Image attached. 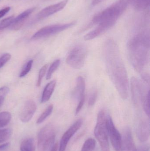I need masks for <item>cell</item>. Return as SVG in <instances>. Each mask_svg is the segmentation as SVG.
I'll use <instances>...</instances> for the list:
<instances>
[{
	"instance_id": "6da1fadb",
	"label": "cell",
	"mask_w": 150,
	"mask_h": 151,
	"mask_svg": "<svg viewBox=\"0 0 150 151\" xmlns=\"http://www.w3.org/2000/svg\"><path fill=\"white\" fill-rule=\"evenodd\" d=\"M103 54L109 77L121 97L127 99L129 93L127 73L118 45L114 41L108 40L105 42Z\"/></svg>"
},
{
	"instance_id": "7a4b0ae2",
	"label": "cell",
	"mask_w": 150,
	"mask_h": 151,
	"mask_svg": "<svg viewBox=\"0 0 150 151\" xmlns=\"http://www.w3.org/2000/svg\"><path fill=\"white\" fill-rule=\"evenodd\" d=\"M127 51L131 64L142 76L149 63L150 35L148 32H141L134 35L128 42Z\"/></svg>"
},
{
	"instance_id": "3957f363",
	"label": "cell",
	"mask_w": 150,
	"mask_h": 151,
	"mask_svg": "<svg viewBox=\"0 0 150 151\" xmlns=\"http://www.w3.org/2000/svg\"><path fill=\"white\" fill-rule=\"evenodd\" d=\"M128 2L127 0H119L108 8L97 14L92 19V24H98L105 22L116 23L118 19L127 9Z\"/></svg>"
},
{
	"instance_id": "277c9868",
	"label": "cell",
	"mask_w": 150,
	"mask_h": 151,
	"mask_svg": "<svg viewBox=\"0 0 150 151\" xmlns=\"http://www.w3.org/2000/svg\"><path fill=\"white\" fill-rule=\"evenodd\" d=\"M108 115L104 110H101L99 112L94 129L95 137L99 143L102 151H110L107 124Z\"/></svg>"
},
{
	"instance_id": "5b68a950",
	"label": "cell",
	"mask_w": 150,
	"mask_h": 151,
	"mask_svg": "<svg viewBox=\"0 0 150 151\" xmlns=\"http://www.w3.org/2000/svg\"><path fill=\"white\" fill-rule=\"evenodd\" d=\"M55 136L56 130L53 125L49 124L42 128L38 134V151H48L52 149Z\"/></svg>"
},
{
	"instance_id": "8992f818",
	"label": "cell",
	"mask_w": 150,
	"mask_h": 151,
	"mask_svg": "<svg viewBox=\"0 0 150 151\" xmlns=\"http://www.w3.org/2000/svg\"><path fill=\"white\" fill-rule=\"evenodd\" d=\"M87 49L83 45L74 47L69 53L66 63L72 68L80 69L84 65L87 56Z\"/></svg>"
},
{
	"instance_id": "52a82bcc",
	"label": "cell",
	"mask_w": 150,
	"mask_h": 151,
	"mask_svg": "<svg viewBox=\"0 0 150 151\" xmlns=\"http://www.w3.org/2000/svg\"><path fill=\"white\" fill-rule=\"evenodd\" d=\"M75 24V22H72L68 24L52 25L45 27L35 33L31 37V40H37L49 37L68 29Z\"/></svg>"
},
{
	"instance_id": "ba28073f",
	"label": "cell",
	"mask_w": 150,
	"mask_h": 151,
	"mask_svg": "<svg viewBox=\"0 0 150 151\" xmlns=\"http://www.w3.org/2000/svg\"><path fill=\"white\" fill-rule=\"evenodd\" d=\"M107 129L114 149L116 151H121V135L117 129L110 115H108L107 119Z\"/></svg>"
},
{
	"instance_id": "9c48e42d",
	"label": "cell",
	"mask_w": 150,
	"mask_h": 151,
	"mask_svg": "<svg viewBox=\"0 0 150 151\" xmlns=\"http://www.w3.org/2000/svg\"><path fill=\"white\" fill-rule=\"evenodd\" d=\"M142 86L140 82L136 78L133 77L131 79V88L132 99L134 104L136 105V106H139L141 103L142 104L144 99L148 92L144 93L145 91Z\"/></svg>"
},
{
	"instance_id": "30bf717a",
	"label": "cell",
	"mask_w": 150,
	"mask_h": 151,
	"mask_svg": "<svg viewBox=\"0 0 150 151\" xmlns=\"http://www.w3.org/2000/svg\"><path fill=\"white\" fill-rule=\"evenodd\" d=\"M82 123V119H79L77 120L63 134L60 142L58 151H65L70 140L80 128Z\"/></svg>"
},
{
	"instance_id": "8fae6325",
	"label": "cell",
	"mask_w": 150,
	"mask_h": 151,
	"mask_svg": "<svg viewBox=\"0 0 150 151\" xmlns=\"http://www.w3.org/2000/svg\"><path fill=\"white\" fill-rule=\"evenodd\" d=\"M36 109L37 105L33 100H30L26 101L19 114L20 120L24 123L30 121L35 114Z\"/></svg>"
},
{
	"instance_id": "7c38bea8",
	"label": "cell",
	"mask_w": 150,
	"mask_h": 151,
	"mask_svg": "<svg viewBox=\"0 0 150 151\" xmlns=\"http://www.w3.org/2000/svg\"><path fill=\"white\" fill-rule=\"evenodd\" d=\"M68 0H63L58 3L46 7L40 12L36 16V19L41 20L61 10L68 4Z\"/></svg>"
},
{
	"instance_id": "4fadbf2b",
	"label": "cell",
	"mask_w": 150,
	"mask_h": 151,
	"mask_svg": "<svg viewBox=\"0 0 150 151\" xmlns=\"http://www.w3.org/2000/svg\"><path fill=\"white\" fill-rule=\"evenodd\" d=\"M115 23L112 22H105L98 24L97 27L90 32L84 36L85 40H90L99 37L106 32Z\"/></svg>"
},
{
	"instance_id": "5bb4252c",
	"label": "cell",
	"mask_w": 150,
	"mask_h": 151,
	"mask_svg": "<svg viewBox=\"0 0 150 151\" xmlns=\"http://www.w3.org/2000/svg\"><path fill=\"white\" fill-rule=\"evenodd\" d=\"M135 148L131 130L126 128L121 136V151H133Z\"/></svg>"
},
{
	"instance_id": "9a60e30c",
	"label": "cell",
	"mask_w": 150,
	"mask_h": 151,
	"mask_svg": "<svg viewBox=\"0 0 150 151\" xmlns=\"http://www.w3.org/2000/svg\"><path fill=\"white\" fill-rule=\"evenodd\" d=\"M36 8H32L25 11L23 12L14 18L12 24L9 26L10 29L11 30L17 31L19 30L23 26L25 22L29 16L35 10Z\"/></svg>"
},
{
	"instance_id": "2e32d148",
	"label": "cell",
	"mask_w": 150,
	"mask_h": 151,
	"mask_svg": "<svg viewBox=\"0 0 150 151\" xmlns=\"http://www.w3.org/2000/svg\"><path fill=\"white\" fill-rule=\"evenodd\" d=\"M137 135L141 142L148 141L150 136V122L149 120H144L139 124L137 129Z\"/></svg>"
},
{
	"instance_id": "e0dca14e",
	"label": "cell",
	"mask_w": 150,
	"mask_h": 151,
	"mask_svg": "<svg viewBox=\"0 0 150 151\" xmlns=\"http://www.w3.org/2000/svg\"><path fill=\"white\" fill-rule=\"evenodd\" d=\"M85 83L84 79L79 76L77 78L76 85L74 91V97L77 99L78 102L85 100Z\"/></svg>"
},
{
	"instance_id": "ac0fdd59",
	"label": "cell",
	"mask_w": 150,
	"mask_h": 151,
	"mask_svg": "<svg viewBox=\"0 0 150 151\" xmlns=\"http://www.w3.org/2000/svg\"><path fill=\"white\" fill-rule=\"evenodd\" d=\"M56 84V80H54L46 85L41 96V103H45L49 100L54 91Z\"/></svg>"
},
{
	"instance_id": "d6986e66",
	"label": "cell",
	"mask_w": 150,
	"mask_h": 151,
	"mask_svg": "<svg viewBox=\"0 0 150 151\" xmlns=\"http://www.w3.org/2000/svg\"><path fill=\"white\" fill-rule=\"evenodd\" d=\"M136 10L141 11L147 9L150 4V0H127Z\"/></svg>"
},
{
	"instance_id": "ffe728a7",
	"label": "cell",
	"mask_w": 150,
	"mask_h": 151,
	"mask_svg": "<svg viewBox=\"0 0 150 151\" xmlns=\"http://www.w3.org/2000/svg\"><path fill=\"white\" fill-rule=\"evenodd\" d=\"M20 151H35V142L33 138L25 139L20 145Z\"/></svg>"
},
{
	"instance_id": "44dd1931",
	"label": "cell",
	"mask_w": 150,
	"mask_h": 151,
	"mask_svg": "<svg viewBox=\"0 0 150 151\" xmlns=\"http://www.w3.org/2000/svg\"><path fill=\"white\" fill-rule=\"evenodd\" d=\"M11 115L7 111L0 113V128L7 126L11 120Z\"/></svg>"
},
{
	"instance_id": "7402d4cb",
	"label": "cell",
	"mask_w": 150,
	"mask_h": 151,
	"mask_svg": "<svg viewBox=\"0 0 150 151\" xmlns=\"http://www.w3.org/2000/svg\"><path fill=\"white\" fill-rule=\"evenodd\" d=\"M53 105L51 104L48 106L47 108L42 113V114L40 115V116L37 120V124H40L42 123L49 115H51L52 112H53Z\"/></svg>"
},
{
	"instance_id": "603a6c76",
	"label": "cell",
	"mask_w": 150,
	"mask_h": 151,
	"mask_svg": "<svg viewBox=\"0 0 150 151\" xmlns=\"http://www.w3.org/2000/svg\"><path fill=\"white\" fill-rule=\"evenodd\" d=\"M96 142L92 138L87 139L83 145L81 151H92L96 147Z\"/></svg>"
},
{
	"instance_id": "cb8c5ba5",
	"label": "cell",
	"mask_w": 150,
	"mask_h": 151,
	"mask_svg": "<svg viewBox=\"0 0 150 151\" xmlns=\"http://www.w3.org/2000/svg\"><path fill=\"white\" fill-rule=\"evenodd\" d=\"M11 130L9 128L0 129V143L6 142L11 136Z\"/></svg>"
},
{
	"instance_id": "d4e9b609",
	"label": "cell",
	"mask_w": 150,
	"mask_h": 151,
	"mask_svg": "<svg viewBox=\"0 0 150 151\" xmlns=\"http://www.w3.org/2000/svg\"><path fill=\"white\" fill-rule=\"evenodd\" d=\"M60 59H57L53 63L48 71L46 75L47 80H49L51 79L53 73L58 69V67L60 66Z\"/></svg>"
},
{
	"instance_id": "484cf974",
	"label": "cell",
	"mask_w": 150,
	"mask_h": 151,
	"mask_svg": "<svg viewBox=\"0 0 150 151\" xmlns=\"http://www.w3.org/2000/svg\"><path fill=\"white\" fill-rule=\"evenodd\" d=\"M144 110L148 117L150 116V91L149 90L146 94L142 103Z\"/></svg>"
},
{
	"instance_id": "4316f807",
	"label": "cell",
	"mask_w": 150,
	"mask_h": 151,
	"mask_svg": "<svg viewBox=\"0 0 150 151\" xmlns=\"http://www.w3.org/2000/svg\"><path fill=\"white\" fill-rule=\"evenodd\" d=\"M14 18V16H11L3 19L0 22V32L7 28L8 27H9L12 24Z\"/></svg>"
},
{
	"instance_id": "83f0119b",
	"label": "cell",
	"mask_w": 150,
	"mask_h": 151,
	"mask_svg": "<svg viewBox=\"0 0 150 151\" xmlns=\"http://www.w3.org/2000/svg\"><path fill=\"white\" fill-rule=\"evenodd\" d=\"M33 63V60H30L27 62V63L25 65L24 67L23 68L22 71L20 73V74H19V77H21V78L24 77L29 73V72L31 69Z\"/></svg>"
},
{
	"instance_id": "f1b7e54d",
	"label": "cell",
	"mask_w": 150,
	"mask_h": 151,
	"mask_svg": "<svg viewBox=\"0 0 150 151\" xmlns=\"http://www.w3.org/2000/svg\"><path fill=\"white\" fill-rule=\"evenodd\" d=\"M48 67V64L45 65L40 70L38 77V81H37V85L38 87H40L41 85L42 79L44 77V76L45 74L46 71Z\"/></svg>"
},
{
	"instance_id": "f546056e",
	"label": "cell",
	"mask_w": 150,
	"mask_h": 151,
	"mask_svg": "<svg viewBox=\"0 0 150 151\" xmlns=\"http://www.w3.org/2000/svg\"><path fill=\"white\" fill-rule=\"evenodd\" d=\"M9 88L6 86L0 88V106L2 104L4 99L9 92Z\"/></svg>"
},
{
	"instance_id": "4dcf8cb0",
	"label": "cell",
	"mask_w": 150,
	"mask_h": 151,
	"mask_svg": "<svg viewBox=\"0 0 150 151\" xmlns=\"http://www.w3.org/2000/svg\"><path fill=\"white\" fill-rule=\"evenodd\" d=\"M11 58V55L9 53L4 54L0 57V69L6 63H8Z\"/></svg>"
},
{
	"instance_id": "1f68e13d",
	"label": "cell",
	"mask_w": 150,
	"mask_h": 151,
	"mask_svg": "<svg viewBox=\"0 0 150 151\" xmlns=\"http://www.w3.org/2000/svg\"><path fill=\"white\" fill-rule=\"evenodd\" d=\"M97 91H95L92 92L89 99V101H88V105L90 107L93 106L96 101H97Z\"/></svg>"
},
{
	"instance_id": "d6a6232c",
	"label": "cell",
	"mask_w": 150,
	"mask_h": 151,
	"mask_svg": "<svg viewBox=\"0 0 150 151\" xmlns=\"http://www.w3.org/2000/svg\"><path fill=\"white\" fill-rule=\"evenodd\" d=\"M149 146L148 145H141L139 147L135 148L133 151H149Z\"/></svg>"
},
{
	"instance_id": "836d02e7",
	"label": "cell",
	"mask_w": 150,
	"mask_h": 151,
	"mask_svg": "<svg viewBox=\"0 0 150 151\" xmlns=\"http://www.w3.org/2000/svg\"><path fill=\"white\" fill-rule=\"evenodd\" d=\"M10 10V8L9 7H7L1 9L0 10V18L3 17L7 12L9 11Z\"/></svg>"
},
{
	"instance_id": "e575fe53",
	"label": "cell",
	"mask_w": 150,
	"mask_h": 151,
	"mask_svg": "<svg viewBox=\"0 0 150 151\" xmlns=\"http://www.w3.org/2000/svg\"><path fill=\"white\" fill-rule=\"evenodd\" d=\"M10 143L9 142L0 145V151L4 150L8 148L9 146Z\"/></svg>"
},
{
	"instance_id": "d590c367",
	"label": "cell",
	"mask_w": 150,
	"mask_h": 151,
	"mask_svg": "<svg viewBox=\"0 0 150 151\" xmlns=\"http://www.w3.org/2000/svg\"><path fill=\"white\" fill-rule=\"evenodd\" d=\"M104 1H105V0H92V4L93 6H95V5H97V4H99L100 3Z\"/></svg>"
},
{
	"instance_id": "8d00e7d4",
	"label": "cell",
	"mask_w": 150,
	"mask_h": 151,
	"mask_svg": "<svg viewBox=\"0 0 150 151\" xmlns=\"http://www.w3.org/2000/svg\"><path fill=\"white\" fill-rule=\"evenodd\" d=\"M58 149V144H55V145L53 146L52 147V149H51L50 151H57V150Z\"/></svg>"
}]
</instances>
